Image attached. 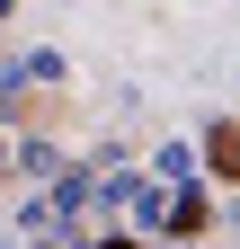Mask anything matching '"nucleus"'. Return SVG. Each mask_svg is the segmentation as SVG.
<instances>
[{
    "mask_svg": "<svg viewBox=\"0 0 240 249\" xmlns=\"http://www.w3.org/2000/svg\"><path fill=\"white\" fill-rule=\"evenodd\" d=\"M205 160H214V178H240V134H231V124L205 134Z\"/></svg>",
    "mask_w": 240,
    "mask_h": 249,
    "instance_id": "f257e3e1",
    "label": "nucleus"
},
{
    "mask_svg": "<svg viewBox=\"0 0 240 249\" xmlns=\"http://www.w3.org/2000/svg\"><path fill=\"white\" fill-rule=\"evenodd\" d=\"M107 249H134V240H107Z\"/></svg>",
    "mask_w": 240,
    "mask_h": 249,
    "instance_id": "f03ea898",
    "label": "nucleus"
}]
</instances>
